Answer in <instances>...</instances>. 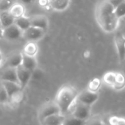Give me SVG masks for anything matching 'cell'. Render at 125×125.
I'll return each mask as SVG.
<instances>
[{
  "label": "cell",
  "instance_id": "cell-1",
  "mask_svg": "<svg viewBox=\"0 0 125 125\" xmlns=\"http://www.w3.org/2000/svg\"><path fill=\"white\" fill-rule=\"evenodd\" d=\"M95 18L99 27L107 33L115 32L120 19L115 13V7L109 0H102L96 7Z\"/></svg>",
  "mask_w": 125,
  "mask_h": 125
},
{
  "label": "cell",
  "instance_id": "cell-2",
  "mask_svg": "<svg viewBox=\"0 0 125 125\" xmlns=\"http://www.w3.org/2000/svg\"><path fill=\"white\" fill-rule=\"evenodd\" d=\"M78 93L77 90L70 85H63L60 88L56 95L55 102L58 104L62 114L66 115L69 112L72 106L76 101Z\"/></svg>",
  "mask_w": 125,
  "mask_h": 125
},
{
  "label": "cell",
  "instance_id": "cell-3",
  "mask_svg": "<svg viewBox=\"0 0 125 125\" xmlns=\"http://www.w3.org/2000/svg\"><path fill=\"white\" fill-rule=\"evenodd\" d=\"M73 116L86 121L91 115V106L85 104L78 101H75L70 110Z\"/></svg>",
  "mask_w": 125,
  "mask_h": 125
},
{
  "label": "cell",
  "instance_id": "cell-4",
  "mask_svg": "<svg viewBox=\"0 0 125 125\" xmlns=\"http://www.w3.org/2000/svg\"><path fill=\"white\" fill-rule=\"evenodd\" d=\"M61 113L60 109L55 102L54 101H49L46 103H44L39 109L38 113V118L40 122H41L44 118L46 117L54 115V114H58Z\"/></svg>",
  "mask_w": 125,
  "mask_h": 125
},
{
  "label": "cell",
  "instance_id": "cell-5",
  "mask_svg": "<svg viewBox=\"0 0 125 125\" xmlns=\"http://www.w3.org/2000/svg\"><path fill=\"white\" fill-rule=\"evenodd\" d=\"M46 33V30L30 26L29 28L23 31L22 38L27 41L37 42L42 39Z\"/></svg>",
  "mask_w": 125,
  "mask_h": 125
},
{
  "label": "cell",
  "instance_id": "cell-6",
  "mask_svg": "<svg viewBox=\"0 0 125 125\" xmlns=\"http://www.w3.org/2000/svg\"><path fill=\"white\" fill-rule=\"evenodd\" d=\"M23 31L15 24L3 29V38L8 41H16L22 38Z\"/></svg>",
  "mask_w": 125,
  "mask_h": 125
},
{
  "label": "cell",
  "instance_id": "cell-7",
  "mask_svg": "<svg viewBox=\"0 0 125 125\" xmlns=\"http://www.w3.org/2000/svg\"><path fill=\"white\" fill-rule=\"evenodd\" d=\"M99 99V94L96 92H92L88 88L78 93L76 100L85 104L92 106Z\"/></svg>",
  "mask_w": 125,
  "mask_h": 125
},
{
  "label": "cell",
  "instance_id": "cell-8",
  "mask_svg": "<svg viewBox=\"0 0 125 125\" xmlns=\"http://www.w3.org/2000/svg\"><path fill=\"white\" fill-rule=\"evenodd\" d=\"M114 43L119 61L122 62L125 60V35L120 32H117L114 37Z\"/></svg>",
  "mask_w": 125,
  "mask_h": 125
},
{
  "label": "cell",
  "instance_id": "cell-9",
  "mask_svg": "<svg viewBox=\"0 0 125 125\" xmlns=\"http://www.w3.org/2000/svg\"><path fill=\"white\" fill-rule=\"evenodd\" d=\"M16 74H17L19 83L21 85V88L24 90V88L27 86V85L30 82L32 76V72L25 69L22 65H20L18 67H16Z\"/></svg>",
  "mask_w": 125,
  "mask_h": 125
},
{
  "label": "cell",
  "instance_id": "cell-10",
  "mask_svg": "<svg viewBox=\"0 0 125 125\" xmlns=\"http://www.w3.org/2000/svg\"><path fill=\"white\" fill-rule=\"evenodd\" d=\"M30 25L44 30H47L49 27V19L44 15H34L29 18Z\"/></svg>",
  "mask_w": 125,
  "mask_h": 125
},
{
  "label": "cell",
  "instance_id": "cell-11",
  "mask_svg": "<svg viewBox=\"0 0 125 125\" xmlns=\"http://www.w3.org/2000/svg\"><path fill=\"white\" fill-rule=\"evenodd\" d=\"M22 62V52H13L10 54L6 59L7 67L16 68L21 65Z\"/></svg>",
  "mask_w": 125,
  "mask_h": 125
},
{
  "label": "cell",
  "instance_id": "cell-12",
  "mask_svg": "<svg viewBox=\"0 0 125 125\" xmlns=\"http://www.w3.org/2000/svg\"><path fill=\"white\" fill-rule=\"evenodd\" d=\"M0 80L1 81H10V82H14L16 83H19L17 74H16V68L6 67L1 74V76H0Z\"/></svg>",
  "mask_w": 125,
  "mask_h": 125
},
{
  "label": "cell",
  "instance_id": "cell-13",
  "mask_svg": "<svg viewBox=\"0 0 125 125\" xmlns=\"http://www.w3.org/2000/svg\"><path fill=\"white\" fill-rule=\"evenodd\" d=\"M64 119L65 115L58 113L46 117L40 123L41 125H60L63 124Z\"/></svg>",
  "mask_w": 125,
  "mask_h": 125
},
{
  "label": "cell",
  "instance_id": "cell-14",
  "mask_svg": "<svg viewBox=\"0 0 125 125\" xmlns=\"http://www.w3.org/2000/svg\"><path fill=\"white\" fill-rule=\"evenodd\" d=\"M21 65L25 69H28L29 71H30V72H32L33 73V72L37 68L38 62H37V60H36L35 57L28 56V55H26V54L22 53Z\"/></svg>",
  "mask_w": 125,
  "mask_h": 125
},
{
  "label": "cell",
  "instance_id": "cell-15",
  "mask_svg": "<svg viewBox=\"0 0 125 125\" xmlns=\"http://www.w3.org/2000/svg\"><path fill=\"white\" fill-rule=\"evenodd\" d=\"M1 83H2L4 88L5 89L9 98L11 96H13V94H16L17 92L23 90L19 83H16L14 82H10V81H1Z\"/></svg>",
  "mask_w": 125,
  "mask_h": 125
},
{
  "label": "cell",
  "instance_id": "cell-16",
  "mask_svg": "<svg viewBox=\"0 0 125 125\" xmlns=\"http://www.w3.org/2000/svg\"><path fill=\"white\" fill-rule=\"evenodd\" d=\"M71 0H52L49 2V7L56 11H63L70 5Z\"/></svg>",
  "mask_w": 125,
  "mask_h": 125
},
{
  "label": "cell",
  "instance_id": "cell-17",
  "mask_svg": "<svg viewBox=\"0 0 125 125\" xmlns=\"http://www.w3.org/2000/svg\"><path fill=\"white\" fill-rule=\"evenodd\" d=\"M8 12L14 19H16L24 16L25 8L24 5L21 2H15L8 10Z\"/></svg>",
  "mask_w": 125,
  "mask_h": 125
},
{
  "label": "cell",
  "instance_id": "cell-18",
  "mask_svg": "<svg viewBox=\"0 0 125 125\" xmlns=\"http://www.w3.org/2000/svg\"><path fill=\"white\" fill-rule=\"evenodd\" d=\"M38 46L36 42L28 41L24 45L22 53L28 56L35 57L38 54Z\"/></svg>",
  "mask_w": 125,
  "mask_h": 125
},
{
  "label": "cell",
  "instance_id": "cell-19",
  "mask_svg": "<svg viewBox=\"0 0 125 125\" xmlns=\"http://www.w3.org/2000/svg\"><path fill=\"white\" fill-rule=\"evenodd\" d=\"M14 21L15 19L10 14L8 10L0 12V21L2 29L14 24Z\"/></svg>",
  "mask_w": 125,
  "mask_h": 125
},
{
  "label": "cell",
  "instance_id": "cell-20",
  "mask_svg": "<svg viewBox=\"0 0 125 125\" xmlns=\"http://www.w3.org/2000/svg\"><path fill=\"white\" fill-rule=\"evenodd\" d=\"M14 24L19 28H20L22 31H24L25 30H27V28H29L31 26L30 25V19L26 17V16H24L15 19Z\"/></svg>",
  "mask_w": 125,
  "mask_h": 125
},
{
  "label": "cell",
  "instance_id": "cell-21",
  "mask_svg": "<svg viewBox=\"0 0 125 125\" xmlns=\"http://www.w3.org/2000/svg\"><path fill=\"white\" fill-rule=\"evenodd\" d=\"M85 121L77 118L73 116L72 114L67 115H65V119L63 121V125H85Z\"/></svg>",
  "mask_w": 125,
  "mask_h": 125
},
{
  "label": "cell",
  "instance_id": "cell-22",
  "mask_svg": "<svg viewBox=\"0 0 125 125\" xmlns=\"http://www.w3.org/2000/svg\"><path fill=\"white\" fill-rule=\"evenodd\" d=\"M124 88H125V76L123 74V73L116 72L115 82L113 88L116 91H121Z\"/></svg>",
  "mask_w": 125,
  "mask_h": 125
},
{
  "label": "cell",
  "instance_id": "cell-23",
  "mask_svg": "<svg viewBox=\"0 0 125 125\" xmlns=\"http://www.w3.org/2000/svg\"><path fill=\"white\" fill-rule=\"evenodd\" d=\"M115 77H116V72H108L104 74L102 80L106 85H107L111 88H113L115 82Z\"/></svg>",
  "mask_w": 125,
  "mask_h": 125
},
{
  "label": "cell",
  "instance_id": "cell-24",
  "mask_svg": "<svg viewBox=\"0 0 125 125\" xmlns=\"http://www.w3.org/2000/svg\"><path fill=\"white\" fill-rule=\"evenodd\" d=\"M101 85H102L101 80L99 78H94L93 80H91L89 82L88 89L92 92L98 93V91H99V89L101 88Z\"/></svg>",
  "mask_w": 125,
  "mask_h": 125
},
{
  "label": "cell",
  "instance_id": "cell-25",
  "mask_svg": "<svg viewBox=\"0 0 125 125\" xmlns=\"http://www.w3.org/2000/svg\"><path fill=\"white\" fill-rule=\"evenodd\" d=\"M115 13L119 19L125 16V0L115 7Z\"/></svg>",
  "mask_w": 125,
  "mask_h": 125
},
{
  "label": "cell",
  "instance_id": "cell-26",
  "mask_svg": "<svg viewBox=\"0 0 125 125\" xmlns=\"http://www.w3.org/2000/svg\"><path fill=\"white\" fill-rule=\"evenodd\" d=\"M103 121L102 118L98 115H91L85 123V125H102Z\"/></svg>",
  "mask_w": 125,
  "mask_h": 125
},
{
  "label": "cell",
  "instance_id": "cell-27",
  "mask_svg": "<svg viewBox=\"0 0 125 125\" xmlns=\"http://www.w3.org/2000/svg\"><path fill=\"white\" fill-rule=\"evenodd\" d=\"M108 123L111 125H125V118L113 115L109 118Z\"/></svg>",
  "mask_w": 125,
  "mask_h": 125
},
{
  "label": "cell",
  "instance_id": "cell-28",
  "mask_svg": "<svg viewBox=\"0 0 125 125\" xmlns=\"http://www.w3.org/2000/svg\"><path fill=\"white\" fill-rule=\"evenodd\" d=\"M15 2V0H0V12L8 10Z\"/></svg>",
  "mask_w": 125,
  "mask_h": 125
},
{
  "label": "cell",
  "instance_id": "cell-29",
  "mask_svg": "<svg viewBox=\"0 0 125 125\" xmlns=\"http://www.w3.org/2000/svg\"><path fill=\"white\" fill-rule=\"evenodd\" d=\"M9 97L8 95L4 88L1 81H0V104H7L8 103Z\"/></svg>",
  "mask_w": 125,
  "mask_h": 125
},
{
  "label": "cell",
  "instance_id": "cell-30",
  "mask_svg": "<svg viewBox=\"0 0 125 125\" xmlns=\"http://www.w3.org/2000/svg\"><path fill=\"white\" fill-rule=\"evenodd\" d=\"M41 7H46L47 5L49 6V0H39L38 1Z\"/></svg>",
  "mask_w": 125,
  "mask_h": 125
},
{
  "label": "cell",
  "instance_id": "cell-31",
  "mask_svg": "<svg viewBox=\"0 0 125 125\" xmlns=\"http://www.w3.org/2000/svg\"><path fill=\"white\" fill-rule=\"evenodd\" d=\"M19 1L21 4L25 5H30L33 3L35 2V0H19Z\"/></svg>",
  "mask_w": 125,
  "mask_h": 125
},
{
  "label": "cell",
  "instance_id": "cell-32",
  "mask_svg": "<svg viewBox=\"0 0 125 125\" xmlns=\"http://www.w3.org/2000/svg\"><path fill=\"white\" fill-rule=\"evenodd\" d=\"M109 1L113 5L114 7H115L116 5H118L119 3H121V2L124 1V0H109Z\"/></svg>",
  "mask_w": 125,
  "mask_h": 125
},
{
  "label": "cell",
  "instance_id": "cell-33",
  "mask_svg": "<svg viewBox=\"0 0 125 125\" xmlns=\"http://www.w3.org/2000/svg\"><path fill=\"white\" fill-rule=\"evenodd\" d=\"M3 38V29L0 28V38Z\"/></svg>",
  "mask_w": 125,
  "mask_h": 125
},
{
  "label": "cell",
  "instance_id": "cell-34",
  "mask_svg": "<svg viewBox=\"0 0 125 125\" xmlns=\"http://www.w3.org/2000/svg\"><path fill=\"white\" fill-rule=\"evenodd\" d=\"M2 60V52H0V64H1Z\"/></svg>",
  "mask_w": 125,
  "mask_h": 125
},
{
  "label": "cell",
  "instance_id": "cell-35",
  "mask_svg": "<svg viewBox=\"0 0 125 125\" xmlns=\"http://www.w3.org/2000/svg\"><path fill=\"white\" fill-rule=\"evenodd\" d=\"M123 74L125 76V66H124V69H123Z\"/></svg>",
  "mask_w": 125,
  "mask_h": 125
},
{
  "label": "cell",
  "instance_id": "cell-36",
  "mask_svg": "<svg viewBox=\"0 0 125 125\" xmlns=\"http://www.w3.org/2000/svg\"><path fill=\"white\" fill-rule=\"evenodd\" d=\"M102 125H111V124H110L109 123H108V124H107V123H104V122L103 121V123H102Z\"/></svg>",
  "mask_w": 125,
  "mask_h": 125
},
{
  "label": "cell",
  "instance_id": "cell-37",
  "mask_svg": "<svg viewBox=\"0 0 125 125\" xmlns=\"http://www.w3.org/2000/svg\"><path fill=\"white\" fill-rule=\"evenodd\" d=\"M0 28H2V24H1V21H0Z\"/></svg>",
  "mask_w": 125,
  "mask_h": 125
},
{
  "label": "cell",
  "instance_id": "cell-38",
  "mask_svg": "<svg viewBox=\"0 0 125 125\" xmlns=\"http://www.w3.org/2000/svg\"><path fill=\"white\" fill-rule=\"evenodd\" d=\"M123 19H124V21H125V16H124V18H123Z\"/></svg>",
  "mask_w": 125,
  "mask_h": 125
},
{
  "label": "cell",
  "instance_id": "cell-39",
  "mask_svg": "<svg viewBox=\"0 0 125 125\" xmlns=\"http://www.w3.org/2000/svg\"><path fill=\"white\" fill-rule=\"evenodd\" d=\"M50 1H52V0H49V2H50Z\"/></svg>",
  "mask_w": 125,
  "mask_h": 125
},
{
  "label": "cell",
  "instance_id": "cell-40",
  "mask_svg": "<svg viewBox=\"0 0 125 125\" xmlns=\"http://www.w3.org/2000/svg\"><path fill=\"white\" fill-rule=\"evenodd\" d=\"M60 125H63V124H60Z\"/></svg>",
  "mask_w": 125,
  "mask_h": 125
}]
</instances>
